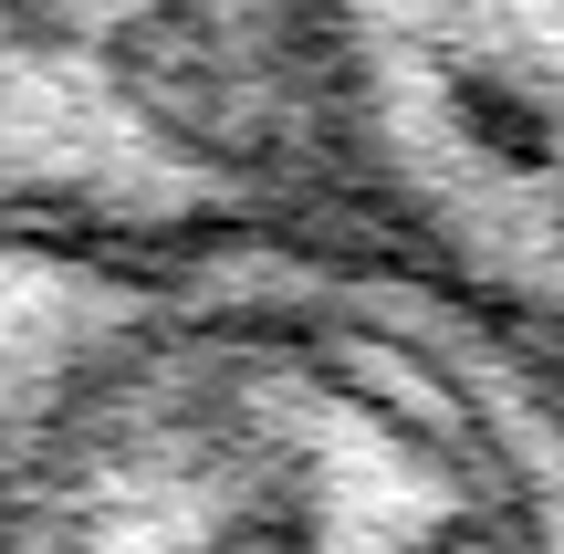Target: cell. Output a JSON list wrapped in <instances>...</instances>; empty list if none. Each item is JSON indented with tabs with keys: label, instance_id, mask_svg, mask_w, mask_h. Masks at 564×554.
Listing matches in <instances>:
<instances>
[{
	"label": "cell",
	"instance_id": "obj_1",
	"mask_svg": "<svg viewBox=\"0 0 564 554\" xmlns=\"http://www.w3.org/2000/svg\"><path fill=\"white\" fill-rule=\"evenodd\" d=\"M0 554H564V367L356 188L0 220Z\"/></svg>",
	"mask_w": 564,
	"mask_h": 554
},
{
	"label": "cell",
	"instance_id": "obj_2",
	"mask_svg": "<svg viewBox=\"0 0 564 554\" xmlns=\"http://www.w3.org/2000/svg\"><path fill=\"white\" fill-rule=\"evenodd\" d=\"M324 188V0H0V220L147 230Z\"/></svg>",
	"mask_w": 564,
	"mask_h": 554
},
{
	"label": "cell",
	"instance_id": "obj_3",
	"mask_svg": "<svg viewBox=\"0 0 564 554\" xmlns=\"http://www.w3.org/2000/svg\"><path fill=\"white\" fill-rule=\"evenodd\" d=\"M345 188L564 367V0H324Z\"/></svg>",
	"mask_w": 564,
	"mask_h": 554
}]
</instances>
